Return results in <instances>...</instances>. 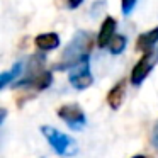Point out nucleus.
I'll use <instances>...</instances> for the list:
<instances>
[{"instance_id":"f257e3e1","label":"nucleus","mask_w":158,"mask_h":158,"mask_svg":"<svg viewBox=\"0 0 158 158\" xmlns=\"http://www.w3.org/2000/svg\"><path fill=\"white\" fill-rule=\"evenodd\" d=\"M92 44H94L92 34H90V32L78 31L75 34V38L72 39L70 46L65 49L63 60H61L63 63L58 66V68H66V66L72 68V66L75 65V63H78L82 58L89 56V51H90V48H92Z\"/></svg>"},{"instance_id":"f03ea898","label":"nucleus","mask_w":158,"mask_h":158,"mask_svg":"<svg viewBox=\"0 0 158 158\" xmlns=\"http://www.w3.org/2000/svg\"><path fill=\"white\" fill-rule=\"evenodd\" d=\"M41 133L60 156H73L77 153V143L68 134L61 133L53 126H41Z\"/></svg>"},{"instance_id":"7ed1b4c3","label":"nucleus","mask_w":158,"mask_h":158,"mask_svg":"<svg viewBox=\"0 0 158 158\" xmlns=\"http://www.w3.org/2000/svg\"><path fill=\"white\" fill-rule=\"evenodd\" d=\"M70 83L77 90H85L94 83V77L90 72V56L82 58L70 68Z\"/></svg>"},{"instance_id":"20e7f679","label":"nucleus","mask_w":158,"mask_h":158,"mask_svg":"<svg viewBox=\"0 0 158 158\" xmlns=\"http://www.w3.org/2000/svg\"><path fill=\"white\" fill-rule=\"evenodd\" d=\"M58 117L73 131H82L85 126V112L78 104H65L58 107Z\"/></svg>"},{"instance_id":"39448f33","label":"nucleus","mask_w":158,"mask_h":158,"mask_svg":"<svg viewBox=\"0 0 158 158\" xmlns=\"http://www.w3.org/2000/svg\"><path fill=\"white\" fill-rule=\"evenodd\" d=\"M151 53H144L143 56L139 58V61L133 66V72H131V83L133 85H141L144 82L148 75H150L151 68H153V61H151Z\"/></svg>"},{"instance_id":"423d86ee","label":"nucleus","mask_w":158,"mask_h":158,"mask_svg":"<svg viewBox=\"0 0 158 158\" xmlns=\"http://www.w3.org/2000/svg\"><path fill=\"white\" fill-rule=\"evenodd\" d=\"M53 83V75L51 72H48V70H43L41 73H38V75H34L32 78H24L21 80V82L17 83L19 87H31V89L38 90V92H43V90H46L49 85Z\"/></svg>"},{"instance_id":"0eeeda50","label":"nucleus","mask_w":158,"mask_h":158,"mask_svg":"<svg viewBox=\"0 0 158 158\" xmlns=\"http://www.w3.org/2000/svg\"><path fill=\"white\" fill-rule=\"evenodd\" d=\"M116 27H117V22L114 17L104 19L102 26H100V31H99V36H97V46L99 48H107L109 46V43L116 36Z\"/></svg>"},{"instance_id":"6e6552de","label":"nucleus","mask_w":158,"mask_h":158,"mask_svg":"<svg viewBox=\"0 0 158 158\" xmlns=\"http://www.w3.org/2000/svg\"><path fill=\"white\" fill-rule=\"evenodd\" d=\"M156 43H158V26L138 36L136 49H138V51H141L143 55H144V53H151V51H153V48L156 46Z\"/></svg>"},{"instance_id":"1a4fd4ad","label":"nucleus","mask_w":158,"mask_h":158,"mask_svg":"<svg viewBox=\"0 0 158 158\" xmlns=\"http://www.w3.org/2000/svg\"><path fill=\"white\" fill-rule=\"evenodd\" d=\"M124 95H126V82H124V80H119V82L109 90V94H107V106H109L110 109L117 110L124 102Z\"/></svg>"},{"instance_id":"9d476101","label":"nucleus","mask_w":158,"mask_h":158,"mask_svg":"<svg viewBox=\"0 0 158 158\" xmlns=\"http://www.w3.org/2000/svg\"><path fill=\"white\" fill-rule=\"evenodd\" d=\"M60 36L56 32H43L34 38V44L39 51H53L60 46Z\"/></svg>"},{"instance_id":"9b49d317","label":"nucleus","mask_w":158,"mask_h":158,"mask_svg":"<svg viewBox=\"0 0 158 158\" xmlns=\"http://www.w3.org/2000/svg\"><path fill=\"white\" fill-rule=\"evenodd\" d=\"M21 72H22V65H21V63H15L9 72H4L2 75H0V89H5L10 82H14V80L21 75Z\"/></svg>"},{"instance_id":"f8f14e48","label":"nucleus","mask_w":158,"mask_h":158,"mask_svg":"<svg viewBox=\"0 0 158 158\" xmlns=\"http://www.w3.org/2000/svg\"><path fill=\"white\" fill-rule=\"evenodd\" d=\"M126 44H127V38L126 36H123V34H116L112 38V41L109 43V51L112 53V55H121V53L124 51V48H126Z\"/></svg>"},{"instance_id":"ddd939ff","label":"nucleus","mask_w":158,"mask_h":158,"mask_svg":"<svg viewBox=\"0 0 158 158\" xmlns=\"http://www.w3.org/2000/svg\"><path fill=\"white\" fill-rule=\"evenodd\" d=\"M138 0H121V10H123V15H129L133 12V9L136 7Z\"/></svg>"},{"instance_id":"4468645a","label":"nucleus","mask_w":158,"mask_h":158,"mask_svg":"<svg viewBox=\"0 0 158 158\" xmlns=\"http://www.w3.org/2000/svg\"><path fill=\"white\" fill-rule=\"evenodd\" d=\"M151 143H153V148L158 151V121L155 124L153 131H151Z\"/></svg>"},{"instance_id":"2eb2a0df","label":"nucleus","mask_w":158,"mask_h":158,"mask_svg":"<svg viewBox=\"0 0 158 158\" xmlns=\"http://www.w3.org/2000/svg\"><path fill=\"white\" fill-rule=\"evenodd\" d=\"M82 2H83V0H68V2H66V5H68L70 9H77L80 4H82Z\"/></svg>"},{"instance_id":"dca6fc26","label":"nucleus","mask_w":158,"mask_h":158,"mask_svg":"<svg viewBox=\"0 0 158 158\" xmlns=\"http://www.w3.org/2000/svg\"><path fill=\"white\" fill-rule=\"evenodd\" d=\"M133 158H146V156H144V155H134Z\"/></svg>"},{"instance_id":"f3484780","label":"nucleus","mask_w":158,"mask_h":158,"mask_svg":"<svg viewBox=\"0 0 158 158\" xmlns=\"http://www.w3.org/2000/svg\"><path fill=\"white\" fill-rule=\"evenodd\" d=\"M156 60H158V56H156Z\"/></svg>"}]
</instances>
